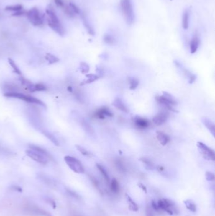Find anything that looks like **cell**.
I'll return each mask as SVG.
<instances>
[{"mask_svg": "<svg viewBox=\"0 0 215 216\" xmlns=\"http://www.w3.org/2000/svg\"><path fill=\"white\" fill-rule=\"evenodd\" d=\"M155 100L157 102L162 105L163 106L166 108L170 111L175 113H178L174 108V106L177 105V102L175 98L172 95L167 92H163L162 95H157L155 97Z\"/></svg>", "mask_w": 215, "mask_h": 216, "instance_id": "obj_1", "label": "cell"}, {"mask_svg": "<svg viewBox=\"0 0 215 216\" xmlns=\"http://www.w3.org/2000/svg\"><path fill=\"white\" fill-rule=\"evenodd\" d=\"M121 9L127 25H131L135 20V15L131 0H121Z\"/></svg>", "mask_w": 215, "mask_h": 216, "instance_id": "obj_2", "label": "cell"}, {"mask_svg": "<svg viewBox=\"0 0 215 216\" xmlns=\"http://www.w3.org/2000/svg\"><path fill=\"white\" fill-rule=\"evenodd\" d=\"M157 204L160 209L165 211L168 214L173 215L174 213L179 214V210L176 207L174 202L170 199H163L159 200Z\"/></svg>", "mask_w": 215, "mask_h": 216, "instance_id": "obj_3", "label": "cell"}, {"mask_svg": "<svg viewBox=\"0 0 215 216\" xmlns=\"http://www.w3.org/2000/svg\"><path fill=\"white\" fill-rule=\"evenodd\" d=\"M65 160L69 168L76 173L82 174L85 173V169L80 160L72 156L66 155L65 157Z\"/></svg>", "mask_w": 215, "mask_h": 216, "instance_id": "obj_4", "label": "cell"}, {"mask_svg": "<svg viewBox=\"0 0 215 216\" xmlns=\"http://www.w3.org/2000/svg\"><path fill=\"white\" fill-rule=\"evenodd\" d=\"M26 15L32 24L34 26H40L43 24V17L40 15L39 10L34 7L26 12Z\"/></svg>", "mask_w": 215, "mask_h": 216, "instance_id": "obj_5", "label": "cell"}, {"mask_svg": "<svg viewBox=\"0 0 215 216\" xmlns=\"http://www.w3.org/2000/svg\"><path fill=\"white\" fill-rule=\"evenodd\" d=\"M197 146L201 155L206 160L214 161V152L206 145L201 142H198Z\"/></svg>", "mask_w": 215, "mask_h": 216, "instance_id": "obj_6", "label": "cell"}, {"mask_svg": "<svg viewBox=\"0 0 215 216\" xmlns=\"http://www.w3.org/2000/svg\"><path fill=\"white\" fill-rule=\"evenodd\" d=\"M25 153L30 158L40 164H46L48 162V159L46 157H45L44 155L37 152L34 150H32L31 149L27 150L25 151Z\"/></svg>", "mask_w": 215, "mask_h": 216, "instance_id": "obj_7", "label": "cell"}, {"mask_svg": "<svg viewBox=\"0 0 215 216\" xmlns=\"http://www.w3.org/2000/svg\"><path fill=\"white\" fill-rule=\"evenodd\" d=\"M93 115L95 118L100 119H104L106 118V116L109 118H112L114 116V114L112 111L108 108L106 107L99 108L94 113Z\"/></svg>", "mask_w": 215, "mask_h": 216, "instance_id": "obj_8", "label": "cell"}, {"mask_svg": "<svg viewBox=\"0 0 215 216\" xmlns=\"http://www.w3.org/2000/svg\"><path fill=\"white\" fill-rule=\"evenodd\" d=\"M134 125L140 129H145L149 127L150 123L148 119L141 116H134L132 118Z\"/></svg>", "mask_w": 215, "mask_h": 216, "instance_id": "obj_9", "label": "cell"}, {"mask_svg": "<svg viewBox=\"0 0 215 216\" xmlns=\"http://www.w3.org/2000/svg\"><path fill=\"white\" fill-rule=\"evenodd\" d=\"M168 119V114L166 113H158L153 118V122L157 126H160L165 123Z\"/></svg>", "mask_w": 215, "mask_h": 216, "instance_id": "obj_10", "label": "cell"}, {"mask_svg": "<svg viewBox=\"0 0 215 216\" xmlns=\"http://www.w3.org/2000/svg\"><path fill=\"white\" fill-rule=\"evenodd\" d=\"M112 105L122 112L126 113H129V109H128V108L121 98H117L114 99L112 102Z\"/></svg>", "mask_w": 215, "mask_h": 216, "instance_id": "obj_11", "label": "cell"}, {"mask_svg": "<svg viewBox=\"0 0 215 216\" xmlns=\"http://www.w3.org/2000/svg\"><path fill=\"white\" fill-rule=\"evenodd\" d=\"M47 22L48 25L51 27L52 29H53L55 32H56V33H57L59 35H61V36L64 35V34H65V29H64L63 27L62 26V25L61 24H54V23H53L50 20L49 18H47Z\"/></svg>", "mask_w": 215, "mask_h": 216, "instance_id": "obj_12", "label": "cell"}, {"mask_svg": "<svg viewBox=\"0 0 215 216\" xmlns=\"http://www.w3.org/2000/svg\"><path fill=\"white\" fill-rule=\"evenodd\" d=\"M157 140L163 146L166 145L170 141V138L166 133L161 131H157L156 132Z\"/></svg>", "mask_w": 215, "mask_h": 216, "instance_id": "obj_13", "label": "cell"}, {"mask_svg": "<svg viewBox=\"0 0 215 216\" xmlns=\"http://www.w3.org/2000/svg\"><path fill=\"white\" fill-rule=\"evenodd\" d=\"M27 209L29 212L35 214L36 215H42V216H51V215L49 213H48L46 211H45L42 209H40V208L37 207V206H32V205H30V206H27Z\"/></svg>", "mask_w": 215, "mask_h": 216, "instance_id": "obj_14", "label": "cell"}, {"mask_svg": "<svg viewBox=\"0 0 215 216\" xmlns=\"http://www.w3.org/2000/svg\"><path fill=\"white\" fill-rule=\"evenodd\" d=\"M202 121L203 125L206 127L207 129L209 131V132L211 133L212 135L214 137L215 135V127H214V122L211 120V119L208 118H203Z\"/></svg>", "mask_w": 215, "mask_h": 216, "instance_id": "obj_15", "label": "cell"}, {"mask_svg": "<svg viewBox=\"0 0 215 216\" xmlns=\"http://www.w3.org/2000/svg\"><path fill=\"white\" fill-rule=\"evenodd\" d=\"M80 14H81V17L82 18V21H83V25L85 26L86 30H87L88 33L91 35H94L95 34V30L93 28V27L91 26V25L88 22L87 17H86V16L85 14H83V13H80Z\"/></svg>", "mask_w": 215, "mask_h": 216, "instance_id": "obj_16", "label": "cell"}, {"mask_svg": "<svg viewBox=\"0 0 215 216\" xmlns=\"http://www.w3.org/2000/svg\"><path fill=\"white\" fill-rule=\"evenodd\" d=\"M189 17L190 13L189 10L186 9V10L183 12L182 17V27L184 30L188 29L189 27Z\"/></svg>", "mask_w": 215, "mask_h": 216, "instance_id": "obj_17", "label": "cell"}, {"mask_svg": "<svg viewBox=\"0 0 215 216\" xmlns=\"http://www.w3.org/2000/svg\"><path fill=\"white\" fill-rule=\"evenodd\" d=\"M200 44V40L198 36H194L190 43V51L191 54H194L197 51Z\"/></svg>", "mask_w": 215, "mask_h": 216, "instance_id": "obj_18", "label": "cell"}, {"mask_svg": "<svg viewBox=\"0 0 215 216\" xmlns=\"http://www.w3.org/2000/svg\"><path fill=\"white\" fill-rule=\"evenodd\" d=\"M46 13L48 16V18L56 24H60L61 23L59 20V18H58L56 13H55L54 9L52 7H49L46 9Z\"/></svg>", "mask_w": 215, "mask_h": 216, "instance_id": "obj_19", "label": "cell"}, {"mask_svg": "<svg viewBox=\"0 0 215 216\" xmlns=\"http://www.w3.org/2000/svg\"><path fill=\"white\" fill-rule=\"evenodd\" d=\"M29 148L31 150H34V151L37 152H38L40 154L44 155L45 157H46L48 159L51 158V155L49 154L48 152L46 150H45L44 149L40 147H39V146L30 144V145H29Z\"/></svg>", "mask_w": 215, "mask_h": 216, "instance_id": "obj_20", "label": "cell"}, {"mask_svg": "<svg viewBox=\"0 0 215 216\" xmlns=\"http://www.w3.org/2000/svg\"><path fill=\"white\" fill-rule=\"evenodd\" d=\"M4 96H5L6 98H13L24 100L26 95L14 91V92H6L4 94Z\"/></svg>", "mask_w": 215, "mask_h": 216, "instance_id": "obj_21", "label": "cell"}, {"mask_svg": "<svg viewBox=\"0 0 215 216\" xmlns=\"http://www.w3.org/2000/svg\"><path fill=\"white\" fill-rule=\"evenodd\" d=\"M127 202L128 204V207H129V209L131 211H133V212H137L139 210V207L136 204V202L132 199L131 197L128 195L127 194H126Z\"/></svg>", "mask_w": 215, "mask_h": 216, "instance_id": "obj_22", "label": "cell"}, {"mask_svg": "<svg viewBox=\"0 0 215 216\" xmlns=\"http://www.w3.org/2000/svg\"><path fill=\"white\" fill-rule=\"evenodd\" d=\"M42 134H43L44 135H45V137H46L49 140H51V141L52 142V143H53L55 145H56V146H59V141L58 140V139H56V138L55 137H54V136L52 134V133H51L50 132H49V131H47V130H42Z\"/></svg>", "mask_w": 215, "mask_h": 216, "instance_id": "obj_23", "label": "cell"}, {"mask_svg": "<svg viewBox=\"0 0 215 216\" xmlns=\"http://www.w3.org/2000/svg\"><path fill=\"white\" fill-rule=\"evenodd\" d=\"M184 203L186 207V208L189 210L193 212H196L197 210V207L194 202L191 200H186L184 201Z\"/></svg>", "mask_w": 215, "mask_h": 216, "instance_id": "obj_24", "label": "cell"}, {"mask_svg": "<svg viewBox=\"0 0 215 216\" xmlns=\"http://www.w3.org/2000/svg\"><path fill=\"white\" fill-rule=\"evenodd\" d=\"M111 191L114 194H119L120 191V185L118 181L116 179H112L111 183Z\"/></svg>", "mask_w": 215, "mask_h": 216, "instance_id": "obj_25", "label": "cell"}, {"mask_svg": "<svg viewBox=\"0 0 215 216\" xmlns=\"http://www.w3.org/2000/svg\"><path fill=\"white\" fill-rule=\"evenodd\" d=\"M96 166H97V169L99 170V171L100 172V173L102 174V175L104 178L105 180H106L107 183H109V181H110V178H109V174H108L107 171H106V169H105V168H104L103 166H102V165L100 164L97 163Z\"/></svg>", "mask_w": 215, "mask_h": 216, "instance_id": "obj_26", "label": "cell"}, {"mask_svg": "<svg viewBox=\"0 0 215 216\" xmlns=\"http://www.w3.org/2000/svg\"><path fill=\"white\" fill-rule=\"evenodd\" d=\"M86 77L87 78V79H86V80H85L84 82H82V84H81V85L92 83V82H93L96 80H97L99 79V76H98L97 75H95V74L86 75Z\"/></svg>", "mask_w": 215, "mask_h": 216, "instance_id": "obj_27", "label": "cell"}, {"mask_svg": "<svg viewBox=\"0 0 215 216\" xmlns=\"http://www.w3.org/2000/svg\"><path fill=\"white\" fill-rule=\"evenodd\" d=\"M183 72H184V73L186 75L187 79H188L189 84L194 83L196 79V75H194L193 73H191L189 70H187L186 68H183Z\"/></svg>", "mask_w": 215, "mask_h": 216, "instance_id": "obj_28", "label": "cell"}, {"mask_svg": "<svg viewBox=\"0 0 215 216\" xmlns=\"http://www.w3.org/2000/svg\"><path fill=\"white\" fill-rule=\"evenodd\" d=\"M140 161L142 162L145 165V167L148 169H153L155 168L154 164L150 159L146 157H142L139 159Z\"/></svg>", "mask_w": 215, "mask_h": 216, "instance_id": "obj_29", "label": "cell"}, {"mask_svg": "<svg viewBox=\"0 0 215 216\" xmlns=\"http://www.w3.org/2000/svg\"><path fill=\"white\" fill-rule=\"evenodd\" d=\"M129 89L131 90H134L138 87L139 84V82L136 78L129 77Z\"/></svg>", "mask_w": 215, "mask_h": 216, "instance_id": "obj_30", "label": "cell"}, {"mask_svg": "<svg viewBox=\"0 0 215 216\" xmlns=\"http://www.w3.org/2000/svg\"><path fill=\"white\" fill-rule=\"evenodd\" d=\"M76 147L77 150H78L82 155L86 156V157H91L93 156V154H91L90 152L86 150L85 148L83 147L82 146L79 145H76Z\"/></svg>", "mask_w": 215, "mask_h": 216, "instance_id": "obj_31", "label": "cell"}, {"mask_svg": "<svg viewBox=\"0 0 215 216\" xmlns=\"http://www.w3.org/2000/svg\"><path fill=\"white\" fill-rule=\"evenodd\" d=\"M45 59H46V60L49 62V64L56 63L59 61V59L58 57L50 53L46 54V55H45Z\"/></svg>", "mask_w": 215, "mask_h": 216, "instance_id": "obj_32", "label": "cell"}, {"mask_svg": "<svg viewBox=\"0 0 215 216\" xmlns=\"http://www.w3.org/2000/svg\"><path fill=\"white\" fill-rule=\"evenodd\" d=\"M8 63L9 64H10V66L13 68V71H14L15 73H16L17 74L19 75H22V72L20 71V70L19 69V68L18 67V66L16 65L15 62L13 60V59L11 58H9L8 59Z\"/></svg>", "mask_w": 215, "mask_h": 216, "instance_id": "obj_33", "label": "cell"}, {"mask_svg": "<svg viewBox=\"0 0 215 216\" xmlns=\"http://www.w3.org/2000/svg\"><path fill=\"white\" fill-rule=\"evenodd\" d=\"M104 41L107 44L113 45L115 43V39L111 35L105 34L104 36Z\"/></svg>", "mask_w": 215, "mask_h": 216, "instance_id": "obj_34", "label": "cell"}, {"mask_svg": "<svg viewBox=\"0 0 215 216\" xmlns=\"http://www.w3.org/2000/svg\"><path fill=\"white\" fill-rule=\"evenodd\" d=\"M82 126H83V129L86 132H88L90 134H93L94 131L93 130V128L91 126V125L87 121H86L85 120H83V121H82Z\"/></svg>", "mask_w": 215, "mask_h": 216, "instance_id": "obj_35", "label": "cell"}, {"mask_svg": "<svg viewBox=\"0 0 215 216\" xmlns=\"http://www.w3.org/2000/svg\"><path fill=\"white\" fill-rule=\"evenodd\" d=\"M23 9V7L21 4H17V5H12V6H7L4 8V10L6 11H14L18 12L22 10Z\"/></svg>", "mask_w": 215, "mask_h": 216, "instance_id": "obj_36", "label": "cell"}, {"mask_svg": "<svg viewBox=\"0 0 215 216\" xmlns=\"http://www.w3.org/2000/svg\"><path fill=\"white\" fill-rule=\"evenodd\" d=\"M80 70L82 73H87L90 70V66L87 63L82 62L80 63Z\"/></svg>", "mask_w": 215, "mask_h": 216, "instance_id": "obj_37", "label": "cell"}, {"mask_svg": "<svg viewBox=\"0 0 215 216\" xmlns=\"http://www.w3.org/2000/svg\"><path fill=\"white\" fill-rule=\"evenodd\" d=\"M90 179L91 183H92L93 185L102 194V190H101V188H100V186L99 182L98 181V180H97V179H96L95 177H93L92 176H90Z\"/></svg>", "mask_w": 215, "mask_h": 216, "instance_id": "obj_38", "label": "cell"}, {"mask_svg": "<svg viewBox=\"0 0 215 216\" xmlns=\"http://www.w3.org/2000/svg\"><path fill=\"white\" fill-rule=\"evenodd\" d=\"M34 89H35V91H37V92H40V91H44L47 89L46 87H45L44 85H43L42 84H37L35 85H34Z\"/></svg>", "mask_w": 215, "mask_h": 216, "instance_id": "obj_39", "label": "cell"}, {"mask_svg": "<svg viewBox=\"0 0 215 216\" xmlns=\"http://www.w3.org/2000/svg\"><path fill=\"white\" fill-rule=\"evenodd\" d=\"M116 165L117 168L119 169V170H120L121 171H122V172H124L125 171V170H126L125 166H124V164H123V163L121 161V160H116Z\"/></svg>", "mask_w": 215, "mask_h": 216, "instance_id": "obj_40", "label": "cell"}, {"mask_svg": "<svg viewBox=\"0 0 215 216\" xmlns=\"http://www.w3.org/2000/svg\"><path fill=\"white\" fill-rule=\"evenodd\" d=\"M69 6L70 7V8H71V10L73 11V12L75 13V14H80V13H81L80 10L79 9V8L75 4L73 3H70Z\"/></svg>", "mask_w": 215, "mask_h": 216, "instance_id": "obj_41", "label": "cell"}, {"mask_svg": "<svg viewBox=\"0 0 215 216\" xmlns=\"http://www.w3.org/2000/svg\"><path fill=\"white\" fill-rule=\"evenodd\" d=\"M65 12V13H66V14L68 17H71V18H73V17H74L75 16V13L74 12H73V11L71 10V8H70V6H69V7H66Z\"/></svg>", "mask_w": 215, "mask_h": 216, "instance_id": "obj_42", "label": "cell"}, {"mask_svg": "<svg viewBox=\"0 0 215 216\" xmlns=\"http://www.w3.org/2000/svg\"><path fill=\"white\" fill-rule=\"evenodd\" d=\"M205 176H206V179L207 181H214V174L211 172L207 171L205 174Z\"/></svg>", "mask_w": 215, "mask_h": 216, "instance_id": "obj_43", "label": "cell"}, {"mask_svg": "<svg viewBox=\"0 0 215 216\" xmlns=\"http://www.w3.org/2000/svg\"><path fill=\"white\" fill-rule=\"evenodd\" d=\"M146 216H154L153 209L148 205L146 207Z\"/></svg>", "mask_w": 215, "mask_h": 216, "instance_id": "obj_44", "label": "cell"}, {"mask_svg": "<svg viewBox=\"0 0 215 216\" xmlns=\"http://www.w3.org/2000/svg\"><path fill=\"white\" fill-rule=\"evenodd\" d=\"M152 207L154 210H156V211H159L160 210L158 207V205L157 203H156L155 200H152Z\"/></svg>", "mask_w": 215, "mask_h": 216, "instance_id": "obj_45", "label": "cell"}, {"mask_svg": "<svg viewBox=\"0 0 215 216\" xmlns=\"http://www.w3.org/2000/svg\"><path fill=\"white\" fill-rule=\"evenodd\" d=\"M26 12H25L23 10L18 11V12H15L13 14V16H21V15H26Z\"/></svg>", "mask_w": 215, "mask_h": 216, "instance_id": "obj_46", "label": "cell"}, {"mask_svg": "<svg viewBox=\"0 0 215 216\" xmlns=\"http://www.w3.org/2000/svg\"><path fill=\"white\" fill-rule=\"evenodd\" d=\"M54 2H55V3H56V5L59 7H64V2L63 0H54Z\"/></svg>", "mask_w": 215, "mask_h": 216, "instance_id": "obj_47", "label": "cell"}, {"mask_svg": "<svg viewBox=\"0 0 215 216\" xmlns=\"http://www.w3.org/2000/svg\"><path fill=\"white\" fill-rule=\"evenodd\" d=\"M67 190V192L68 193V194H69L71 196H73V197H75V198H78V195L76 194V193L75 192H74V191H71V190H68V189H67L66 190Z\"/></svg>", "mask_w": 215, "mask_h": 216, "instance_id": "obj_48", "label": "cell"}, {"mask_svg": "<svg viewBox=\"0 0 215 216\" xmlns=\"http://www.w3.org/2000/svg\"><path fill=\"white\" fill-rule=\"evenodd\" d=\"M47 202H49V203L50 204V205L53 207L54 209L56 208V203H55V202L54 200H52L51 199H47Z\"/></svg>", "mask_w": 215, "mask_h": 216, "instance_id": "obj_49", "label": "cell"}, {"mask_svg": "<svg viewBox=\"0 0 215 216\" xmlns=\"http://www.w3.org/2000/svg\"><path fill=\"white\" fill-rule=\"evenodd\" d=\"M12 189H13V190H14V191H16L22 192V188H21L20 186H12Z\"/></svg>", "mask_w": 215, "mask_h": 216, "instance_id": "obj_50", "label": "cell"}, {"mask_svg": "<svg viewBox=\"0 0 215 216\" xmlns=\"http://www.w3.org/2000/svg\"><path fill=\"white\" fill-rule=\"evenodd\" d=\"M138 186H139V187L140 188H141V189H142V190L143 191H145L146 193H146H147V189H146V187L143 185V184H142V183H138Z\"/></svg>", "mask_w": 215, "mask_h": 216, "instance_id": "obj_51", "label": "cell"}, {"mask_svg": "<svg viewBox=\"0 0 215 216\" xmlns=\"http://www.w3.org/2000/svg\"><path fill=\"white\" fill-rule=\"evenodd\" d=\"M157 170H158V172H160V173H162V172H164V171H165V168H164V167H163V166H158L157 167Z\"/></svg>", "mask_w": 215, "mask_h": 216, "instance_id": "obj_52", "label": "cell"}, {"mask_svg": "<svg viewBox=\"0 0 215 216\" xmlns=\"http://www.w3.org/2000/svg\"><path fill=\"white\" fill-rule=\"evenodd\" d=\"M67 89H68V91L70 92H71H71H73V89H72V87H70H70H68V88H67Z\"/></svg>", "mask_w": 215, "mask_h": 216, "instance_id": "obj_53", "label": "cell"}]
</instances>
